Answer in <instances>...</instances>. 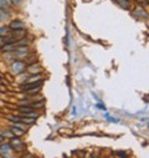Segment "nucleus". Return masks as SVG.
Wrapping results in <instances>:
<instances>
[{
	"label": "nucleus",
	"instance_id": "obj_14",
	"mask_svg": "<svg viewBox=\"0 0 149 158\" xmlns=\"http://www.w3.org/2000/svg\"><path fill=\"white\" fill-rule=\"evenodd\" d=\"M10 32V29L7 26H1L0 28V36H6Z\"/></svg>",
	"mask_w": 149,
	"mask_h": 158
},
{
	"label": "nucleus",
	"instance_id": "obj_15",
	"mask_svg": "<svg viewBox=\"0 0 149 158\" xmlns=\"http://www.w3.org/2000/svg\"><path fill=\"white\" fill-rule=\"evenodd\" d=\"M4 44H5V39H4V36H0V47H1Z\"/></svg>",
	"mask_w": 149,
	"mask_h": 158
},
{
	"label": "nucleus",
	"instance_id": "obj_6",
	"mask_svg": "<svg viewBox=\"0 0 149 158\" xmlns=\"http://www.w3.org/2000/svg\"><path fill=\"white\" fill-rule=\"evenodd\" d=\"M10 151H11V146L9 143L1 145V147H0V154L4 158H10Z\"/></svg>",
	"mask_w": 149,
	"mask_h": 158
},
{
	"label": "nucleus",
	"instance_id": "obj_13",
	"mask_svg": "<svg viewBox=\"0 0 149 158\" xmlns=\"http://www.w3.org/2000/svg\"><path fill=\"white\" fill-rule=\"evenodd\" d=\"M134 15L136 16H140V18H148V14L143 9H136L134 10Z\"/></svg>",
	"mask_w": 149,
	"mask_h": 158
},
{
	"label": "nucleus",
	"instance_id": "obj_11",
	"mask_svg": "<svg viewBox=\"0 0 149 158\" xmlns=\"http://www.w3.org/2000/svg\"><path fill=\"white\" fill-rule=\"evenodd\" d=\"M117 3L121 5V7H123V9H130V1L129 0H117Z\"/></svg>",
	"mask_w": 149,
	"mask_h": 158
},
{
	"label": "nucleus",
	"instance_id": "obj_5",
	"mask_svg": "<svg viewBox=\"0 0 149 158\" xmlns=\"http://www.w3.org/2000/svg\"><path fill=\"white\" fill-rule=\"evenodd\" d=\"M10 132L15 135V137H20V136H22L25 133V130L21 127L20 122H18V123H16V126H13L10 128Z\"/></svg>",
	"mask_w": 149,
	"mask_h": 158
},
{
	"label": "nucleus",
	"instance_id": "obj_4",
	"mask_svg": "<svg viewBox=\"0 0 149 158\" xmlns=\"http://www.w3.org/2000/svg\"><path fill=\"white\" fill-rule=\"evenodd\" d=\"M7 28L10 30H24L25 28V22L22 20H19V19H15V20H11L10 24L7 25Z\"/></svg>",
	"mask_w": 149,
	"mask_h": 158
},
{
	"label": "nucleus",
	"instance_id": "obj_2",
	"mask_svg": "<svg viewBox=\"0 0 149 158\" xmlns=\"http://www.w3.org/2000/svg\"><path fill=\"white\" fill-rule=\"evenodd\" d=\"M30 52V50L28 46H18L14 51L11 52V56H14L15 59H21V57L28 56Z\"/></svg>",
	"mask_w": 149,
	"mask_h": 158
},
{
	"label": "nucleus",
	"instance_id": "obj_3",
	"mask_svg": "<svg viewBox=\"0 0 149 158\" xmlns=\"http://www.w3.org/2000/svg\"><path fill=\"white\" fill-rule=\"evenodd\" d=\"M11 70L14 73L19 75V73H22L25 70H26V65H25V62L20 61V60H16L11 64Z\"/></svg>",
	"mask_w": 149,
	"mask_h": 158
},
{
	"label": "nucleus",
	"instance_id": "obj_12",
	"mask_svg": "<svg viewBox=\"0 0 149 158\" xmlns=\"http://www.w3.org/2000/svg\"><path fill=\"white\" fill-rule=\"evenodd\" d=\"M13 5L10 0H0V9H9Z\"/></svg>",
	"mask_w": 149,
	"mask_h": 158
},
{
	"label": "nucleus",
	"instance_id": "obj_16",
	"mask_svg": "<svg viewBox=\"0 0 149 158\" xmlns=\"http://www.w3.org/2000/svg\"><path fill=\"white\" fill-rule=\"evenodd\" d=\"M10 1H11L13 4H16V5H18V4L21 3V0H10Z\"/></svg>",
	"mask_w": 149,
	"mask_h": 158
},
{
	"label": "nucleus",
	"instance_id": "obj_9",
	"mask_svg": "<svg viewBox=\"0 0 149 158\" xmlns=\"http://www.w3.org/2000/svg\"><path fill=\"white\" fill-rule=\"evenodd\" d=\"M10 18L9 9H0V21H4L5 19Z\"/></svg>",
	"mask_w": 149,
	"mask_h": 158
},
{
	"label": "nucleus",
	"instance_id": "obj_8",
	"mask_svg": "<svg viewBox=\"0 0 149 158\" xmlns=\"http://www.w3.org/2000/svg\"><path fill=\"white\" fill-rule=\"evenodd\" d=\"M28 71L30 73H32V75H39V73H41L42 69H41L39 65H30L29 67H28Z\"/></svg>",
	"mask_w": 149,
	"mask_h": 158
},
{
	"label": "nucleus",
	"instance_id": "obj_1",
	"mask_svg": "<svg viewBox=\"0 0 149 158\" xmlns=\"http://www.w3.org/2000/svg\"><path fill=\"white\" fill-rule=\"evenodd\" d=\"M41 86H42V80L35 81V82H28L26 85L21 86V90L25 91V92H29V94H36L40 91Z\"/></svg>",
	"mask_w": 149,
	"mask_h": 158
},
{
	"label": "nucleus",
	"instance_id": "obj_7",
	"mask_svg": "<svg viewBox=\"0 0 149 158\" xmlns=\"http://www.w3.org/2000/svg\"><path fill=\"white\" fill-rule=\"evenodd\" d=\"M11 147H14L15 149H18V151H21V149L24 148V143L21 142V141L19 139V137H14L11 139Z\"/></svg>",
	"mask_w": 149,
	"mask_h": 158
},
{
	"label": "nucleus",
	"instance_id": "obj_10",
	"mask_svg": "<svg viewBox=\"0 0 149 158\" xmlns=\"http://www.w3.org/2000/svg\"><path fill=\"white\" fill-rule=\"evenodd\" d=\"M31 111H35V109H32L30 105H29V106H20V107H19V112H21L22 115L29 113V112H31Z\"/></svg>",
	"mask_w": 149,
	"mask_h": 158
},
{
	"label": "nucleus",
	"instance_id": "obj_17",
	"mask_svg": "<svg viewBox=\"0 0 149 158\" xmlns=\"http://www.w3.org/2000/svg\"><path fill=\"white\" fill-rule=\"evenodd\" d=\"M1 141H3V136H1V135H0V142H1Z\"/></svg>",
	"mask_w": 149,
	"mask_h": 158
}]
</instances>
